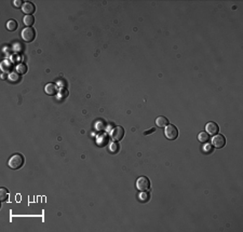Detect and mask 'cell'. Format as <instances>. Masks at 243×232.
<instances>
[{"label": "cell", "mask_w": 243, "mask_h": 232, "mask_svg": "<svg viewBox=\"0 0 243 232\" xmlns=\"http://www.w3.org/2000/svg\"><path fill=\"white\" fill-rule=\"evenodd\" d=\"M23 164H24V157L19 153L13 154L12 157H10L9 161H8V165H9L10 169H21L23 166Z\"/></svg>", "instance_id": "cell-1"}, {"label": "cell", "mask_w": 243, "mask_h": 232, "mask_svg": "<svg viewBox=\"0 0 243 232\" xmlns=\"http://www.w3.org/2000/svg\"><path fill=\"white\" fill-rule=\"evenodd\" d=\"M22 39L25 42H32L36 37V30L32 27H25L22 30Z\"/></svg>", "instance_id": "cell-2"}, {"label": "cell", "mask_w": 243, "mask_h": 232, "mask_svg": "<svg viewBox=\"0 0 243 232\" xmlns=\"http://www.w3.org/2000/svg\"><path fill=\"white\" fill-rule=\"evenodd\" d=\"M164 135L167 139L170 140H174L176 139L177 136H178V130L175 125H172V124H169V125L165 126V130H164Z\"/></svg>", "instance_id": "cell-3"}, {"label": "cell", "mask_w": 243, "mask_h": 232, "mask_svg": "<svg viewBox=\"0 0 243 232\" xmlns=\"http://www.w3.org/2000/svg\"><path fill=\"white\" fill-rule=\"evenodd\" d=\"M136 188L139 191H146L150 188V180H149L147 177L145 176H142L139 177L137 180H136Z\"/></svg>", "instance_id": "cell-4"}, {"label": "cell", "mask_w": 243, "mask_h": 232, "mask_svg": "<svg viewBox=\"0 0 243 232\" xmlns=\"http://www.w3.org/2000/svg\"><path fill=\"white\" fill-rule=\"evenodd\" d=\"M212 145L214 146L215 148H217V149H219V148H223L226 145V138H225L224 135L221 134H215L214 136H213V138H212Z\"/></svg>", "instance_id": "cell-5"}, {"label": "cell", "mask_w": 243, "mask_h": 232, "mask_svg": "<svg viewBox=\"0 0 243 232\" xmlns=\"http://www.w3.org/2000/svg\"><path fill=\"white\" fill-rule=\"evenodd\" d=\"M110 136L114 140H121L124 136V129L122 126H116L110 132Z\"/></svg>", "instance_id": "cell-6"}, {"label": "cell", "mask_w": 243, "mask_h": 232, "mask_svg": "<svg viewBox=\"0 0 243 232\" xmlns=\"http://www.w3.org/2000/svg\"><path fill=\"white\" fill-rule=\"evenodd\" d=\"M22 11L23 13H25L26 15H32V13L36 11V6L32 2L26 1V2H24V4L22 6Z\"/></svg>", "instance_id": "cell-7"}, {"label": "cell", "mask_w": 243, "mask_h": 232, "mask_svg": "<svg viewBox=\"0 0 243 232\" xmlns=\"http://www.w3.org/2000/svg\"><path fill=\"white\" fill-rule=\"evenodd\" d=\"M205 131L208 135H215L217 134L219 131V126L217 125V123L215 122H208L205 125Z\"/></svg>", "instance_id": "cell-8"}, {"label": "cell", "mask_w": 243, "mask_h": 232, "mask_svg": "<svg viewBox=\"0 0 243 232\" xmlns=\"http://www.w3.org/2000/svg\"><path fill=\"white\" fill-rule=\"evenodd\" d=\"M156 125L158 128H165L167 125H169V120H167V118H165L163 116L158 117L156 119Z\"/></svg>", "instance_id": "cell-9"}, {"label": "cell", "mask_w": 243, "mask_h": 232, "mask_svg": "<svg viewBox=\"0 0 243 232\" xmlns=\"http://www.w3.org/2000/svg\"><path fill=\"white\" fill-rule=\"evenodd\" d=\"M44 91L48 95H55L57 92L56 85L53 84V83H48L45 86H44Z\"/></svg>", "instance_id": "cell-10"}, {"label": "cell", "mask_w": 243, "mask_h": 232, "mask_svg": "<svg viewBox=\"0 0 243 232\" xmlns=\"http://www.w3.org/2000/svg\"><path fill=\"white\" fill-rule=\"evenodd\" d=\"M17 28V22L15 19H9L6 22V29L10 30V32H14Z\"/></svg>", "instance_id": "cell-11"}, {"label": "cell", "mask_w": 243, "mask_h": 232, "mask_svg": "<svg viewBox=\"0 0 243 232\" xmlns=\"http://www.w3.org/2000/svg\"><path fill=\"white\" fill-rule=\"evenodd\" d=\"M23 23L25 24L27 27H32V25L35 23V19L32 15H25L23 19Z\"/></svg>", "instance_id": "cell-12"}, {"label": "cell", "mask_w": 243, "mask_h": 232, "mask_svg": "<svg viewBox=\"0 0 243 232\" xmlns=\"http://www.w3.org/2000/svg\"><path fill=\"white\" fill-rule=\"evenodd\" d=\"M208 138H210V135L206 132H200L199 134H198V139H199L200 143H203V144L208 143Z\"/></svg>", "instance_id": "cell-13"}, {"label": "cell", "mask_w": 243, "mask_h": 232, "mask_svg": "<svg viewBox=\"0 0 243 232\" xmlns=\"http://www.w3.org/2000/svg\"><path fill=\"white\" fill-rule=\"evenodd\" d=\"M9 80L13 83H16L21 80V75L17 72H11V73H9Z\"/></svg>", "instance_id": "cell-14"}, {"label": "cell", "mask_w": 243, "mask_h": 232, "mask_svg": "<svg viewBox=\"0 0 243 232\" xmlns=\"http://www.w3.org/2000/svg\"><path fill=\"white\" fill-rule=\"evenodd\" d=\"M8 198H9V191L6 188L0 189V201L1 202H6L8 200Z\"/></svg>", "instance_id": "cell-15"}, {"label": "cell", "mask_w": 243, "mask_h": 232, "mask_svg": "<svg viewBox=\"0 0 243 232\" xmlns=\"http://www.w3.org/2000/svg\"><path fill=\"white\" fill-rule=\"evenodd\" d=\"M16 69V72L17 73H19V75H24V73H26V71H27V66H26L25 64H19V65H16L15 67Z\"/></svg>", "instance_id": "cell-16"}, {"label": "cell", "mask_w": 243, "mask_h": 232, "mask_svg": "<svg viewBox=\"0 0 243 232\" xmlns=\"http://www.w3.org/2000/svg\"><path fill=\"white\" fill-rule=\"evenodd\" d=\"M119 145H118V143H112V144L110 145V152H112V153H117L118 151H119Z\"/></svg>", "instance_id": "cell-17"}, {"label": "cell", "mask_w": 243, "mask_h": 232, "mask_svg": "<svg viewBox=\"0 0 243 232\" xmlns=\"http://www.w3.org/2000/svg\"><path fill=\"white\" fill-rule=\"evenodd\" d=\"M139 200L142 201V202H146V201L149 200V195L147 193V192H144L143 191L142 193H139Z\"/></svg>", "instance_id": "cell-18"}, {"label": "cell", "mask_w": 243, "mask_h": 232, "mask_svg": "<svg viewBox=\"0 0 243 232\" xmlns=\"http://www.w3.org/2000/svg\"><path fill=\"white\" fill-rule=\"evenodd\" d=\"M13 4H14L15 8H22L24 3H23V1H21V0H14V1H13Z\"/></svg>", "instance_id": "cell-19"}, {"label": "cell", "mask_w": 243, "mask_h": 232, "mask_svg": "<svg viewBox=\"0 0 243 232\" xmlns=\"http://www.w3.org/2000/svg\"><path fill=\"white\" fill-rule=\"evenodd\" d=\"M108 141V139H107V136H106V135H103V138H102V139H100V138H98V143H100V145H103V143H105V144H106V143H107Z\"/></svg>", "instance_id": "cell-20"}, {"label": "cell", "mask_w": 243, "mask_h": 232, "mask_svg": "<svg viewBox=\"0 0 243 232\" xmlns=\"http://www.w3.org/2000/svg\"><path fill=\"white\" fill-rule=\"evenodd\" d=\"M66 96H67V91H66V90H63V91L60 92V95H58V97H60V98H62V99H63V98L66 97Z\"/></svg>", "instance_id": "cell-21"}, {"label": "cell", "mask_w": 243, "mask_h": 232, "mask_svg": "<svg viewBox=\"0 0 243 232\" xmlns=\"http://www.w3.org/2000/svg\"><path fill=\"white\" fill-rule=\"evenodd\" d=\"M204 150H205L204 152H211V151H212V147L210 146V145H208V146L206 145V146L204 147Z\"/></svg>", "instance_id": "cell-22"}, {"label": "cell", "mask_w": 243, "mask_h": 232, "mask_svg": "<svg viewBox=\"0 0 243 232\" xmlns=\"http://www.w3.org/2000/svg\"><path fill=\"white\" fill-rule=\"evenodd\" d=\"M152 132H155V128H154V129H151V130H149V131H146V132L144 133V134H145V135H148V134H150V133H152Z\"/></svg>", "instance_id": "cell-23"}]
</instances>
